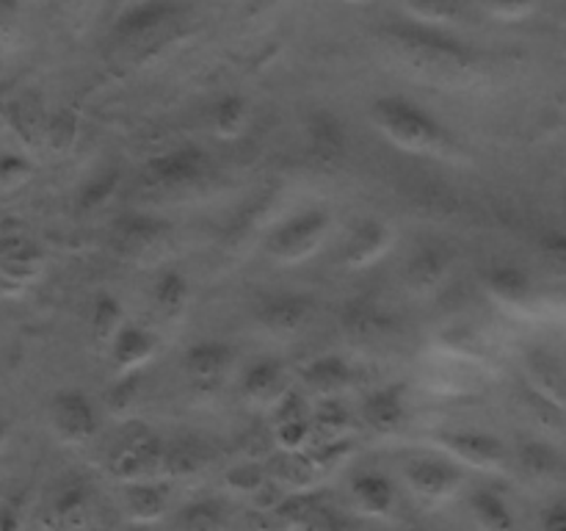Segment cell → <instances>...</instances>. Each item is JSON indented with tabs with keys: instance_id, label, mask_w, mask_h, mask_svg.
<instances>
[{
	"instance_id": "cell-1",
	"label": "cell",
	"mask_w": 566,
	"mask_h": 531,
	"mask_svg": "<svg viewBox=\"0 0 566 531\" xmlns=\"http://www.w3.org/2000/svg\"><path fill=\"white\" fill-rule=\"evenodd\" d=\"M385 37L387 44H392L407 64L418 66L426 75L448 81L451 75H462L473 66V50L448 37L442 28H429L409 20L387 28Z\"/></svg>"
},
{
	"instance_id": "cell-2",
	"label": "cell",
	"mask_w": 566,
	"mask_h": 531,
	"mask_svg": "<svg viewBox=\"0 0 566 531\" xmlns=\"http://www.w3.org/2000/svg\"><path fill=\"white\" fill-rule=\"evenodd\" d=\"M374 122L385 133L387 142L407 149V153L434 155V158H440V155H451L453 149V142L446 127L434 116L426 114L420 105L409 103L403 97L376 100Z\"/></svg>"
},
{
	"instance_id": "cell-3",
	"label": "cell",
	"mask_w": 566,
	"mask_h": 531,
	"mask_svg": "<svg viewBox=\"0 0 566 531\" xmlns=\"http://www.w3.org/2000/svg\"><path fill=\"white\" fill-rule=\"evenodd\" d=\"M164 462L166 446L160 442V437L136 426V429H130L122 437L119 446L111 454V473L116 479L127 481V485H133V481H153V476L164 470Z\"/></svg>"
},
{
	"instance_id": "cell-4",
	"label": "cell",
	"mask_w": 566,
	"mask_h": 531,
	"mask_svg": "<svg viewBox=\"0 0 566 531\" xmlns=\"http://www.w3.org/2000/svg\"><path fill=\"white\" fill-rule=\"evenodd\" d=\"M329 232V216L324 210H304L276 227L269 238V254L280 263H302L304 258L315 254Z\"/></svg>"
},
{
	"instance_id": "cell-5",
	"label": "cell",
	"mask_w": 566,
	"mask_h": 531,
	"mask_svg": "<svg viewBox=\"0 0 566 531\" xmlns=\"http://www.w3.org/2000/svg\"><path fill=\"white\" fill-rule=\"evenodd\" d=\"M180 20L182 11L177 3H171V0H147L136 9L125 11L116 22L114 33L127 48H147L149 42H160Z\"/></svg>"
},
{
	"instance_id": "cell-6",
	"label": "cell",
	"mask_w": 566,
	"mask_h": 531,
	"mask_svg": "<svg viewBox=\"0 0 566 531\" xmlns=\"http://www.w3.org/2000/svg\"><path fill=\"white\" fill-rule=\"evenodd\" d=\"M50 424L64 446H86L99 429L94 404L81 391H61L50 402Z\"/></svg>"
},
{
	"instance_id": "cell-7",
	"label": "cell",
	"mask_w": 566,
	"mask_h": 531,
	"mask_svg": "<svg viewBox=\"0 0 566 531\" xmlns=\"http://www.w3.org/2000/svg\"><path fill=\"white\" fill-rule=\"evenodd\" d=\"M205 171H208V155L197 147H182L149 160L142 183L144 188H153V191H177V188L202 180Z\"/></svg>"
},
{
	"instance_id": "cell-8",
	"label": "cell",
	"mask_w": 566,
	"mask_h": 531,
	"mask_svg": "<svg viewBox=\"0 0 566 531\" xmlns=\"http://www.w3.org/2000/svg\"><path fill=\"white\" fill-rule=\"evenodd\" d=\"M280 531H346V520L321 496H296L271 507Z\"/></svg>"
},
{
	"instance_id": "cell-9",
	"label": "cell",
	"mask_w": 566,
	"mask_h": 531,
	"mask_svg": "<svg viewBox=\"0 0 566 531\" xmlns=\"http://www.w3.org/2000/svg\"><path fill=\"white\" fill-rule=\"evenodd\" d=\"M409 490L426 503H442L462 487L464 473L448 459H415L403 470Z\"/></svg>"
},
{
	"instance_id": "cell-10",
	"label": "cell",
	"mask_w": 566,
	"mask_h": 531,
	"mask_svg": "<svg viewBox=\"0 0 566 531\" xmlns=\"http://www.w3.org/2000/svg\"><path fill=\"white\" fill-rule=\"evenodd\" d=\"M440 446L459 462L479 470H503L506 468V448L497 437L484 431H448L440 435Z\"/></svg>"
},
{
	"instance_id": "cell-11",
	"label": "cell",
	"mask_w": 566,
	"mask_h": 531,
	"mask_svg": "<svg viewBox=\"0 0 566 531\" xmlns=\"http://www.w3.org/2000/svg\"><path fill=\"white\" fill-rule=\"evenodd\" d=\"M94 512L92 487L86 481H70L59 496L53 498L44 512V529L48 531H86Z\"/></svg>"
},
{
	"instance_id": "cell-12",
	"label": "cell",
	"mask_w": 566,
	"mask_h": 531,
	"mask_svg": "<svg viewBox=\"0 0 566 531\" xmlns=\"http://www.w3.org/2000/svg\"><path fill=\"white\" fill-rule=\"evenodd\" d=\"M390 238L392 232L385 221H363V225L354 230V236L348 238L346 249H343V266L354 271L368 269V266H374L376 260L390 249Z\"/></svg>"
},
{
	"instance_id": "cell-13",
	"label": "cell",
	"mask_w": 566,
	"mask_h": 531,
	"mask_svg": "<svg viewBox=\"0 0 566 531\" xmlns=\"http://www.w3.org/2000/svg\"><path fill=\"white\" fill-rule=\"evenodd\" d=\"M274 431L276 442L291 451H302L307 446V440L313 437V418L307 413V404L298 393H285L276 404L274 415Z\"/></svg>"
},
{
	"instance_id": "cell-14",
	"label": "cell",
	"mask_w": 566,
	"mask_h": 531,
	"mask_svg": "<svg viewBox=\"0 0 566 531\" xmlns=\"http://www.w3.org/2000/svg\"><path fill=\"white\" fill-rule=\"evenodd\" d=\"M230 348L224 343L205 341L197 343L186 352V374L188 379L193 382L202 391H210V387L219 385L224 379L227 368H230Z\"/></svg>"
},
{
	"instance_id": "cell-15",
	"label": "cell",
	"mask_w": 566,
	"mask_h": 531,
	"mask_svg": "<svg viewBox=\"0 0 566 531\" xmlns=\"http://www.w3.org/2000/svg\"><path fill=\"white\" fill-rule=\"evenodd\" d=\"M310 310H313V302H310L307 296L285 293V296H274L271 302L263 304L260 321H263L265 330L274 332V335H296V332L307 324Z\"/></svg>"
},
{
	"instance_id": "cell-16",
	"label": "cell",
	"mask_w": 566,
	"mask_h": 531,
	"mask_svg": "<svg viewBox=\"0 0 566 531\" xmlns=\"http://www.w3.org/2000/svg\"><path fill=\"white\" fill-rule=\"evenodd\" d=\"M363 420L379 435H392L407 420V404H403L401 387H381L368 396L363 407Z\"/></svg>"
},
{
	"instance_id": "cell-17",
	"label": "cell",
	"mask_w": 566,
	"mask_h": 531,
	"mask_svg": "<svg viewBox=\"0 0 566 531\" xmlns=\"http://www.w3.org/2000/svg\"><path fill=\"white\" fill-rule=\"evenodd\" d=\"M352 496L359 512L385 518V514H390L392 503H396V487H392V481L385 473L363 470V473L352 479Z\"/></svg>"
},
{
	"instance_id": "cell-18",
	"label": "cell",
	"mask_w": 566,
	"mask_h": 531,
	"mask_svg": "<svg viewBox=\"0 0 566 531\" xmlns=\"http://www.w3.org/2000/svg\"><path fill=\"white\" fill-rule=\"evenodd\" d=\"M448 266H451V258H448L446 247H440V243H429V247L418 249L407 263L409 285L415 291H434L446 280Z\"/></svg>"
},
{
	"instance_id": "cell-19",
	"label": "cell",
	"mask_w": 566,
	"mask_h": 531,
	"mask_svg": "<svg viewBox=\"0 0 566 531\" xmlns=\"http://www.w3.org/2000/svg\"><path fill=\"white\" fill-rule=\"evenodd\" d=\"M155 354V337L153 332L144 330L142 324H125L116 335V341L111 343V357H114L116 368L119 371H133L138 365L147 363Z\"/></svg>"
},
{
	"instance_id": "cell-20",
	"label": "cell",
	"mask_w": 566,
	"mask_h": 531,
	"mask_svg": "<svg viewBox=\"0 0 566 531\" xmlns=\"http://www.w3.org/2000/svg\"><path fill=\"white\" fill-rule=\"evenodd\" d=\"M304 382H307L310 391L324 393V396H335V393L346 391L352 385V365L340 357V354H326V357L313 360V363L304 368Z\"/></svg>"
},
{
	"instance_id": "cell-21",
	"label": "cell",
	"mask_w": 566,
	"mask_h": 531,
	"mask_svg": "<svg viewBox=\"0 0 566 531\" xmlns=\"http://www.w3.org/2000/svg\"><path fill=\"white\" fill-rule=\"evenodd\" d=\"M282 387H285V368H282L280 360L271 357L249 365L241 382V391L249 402H269V398L285 396Z\"/></svg>"
},
{
	"instance_id": "cell-22",
	"label": "cell",
	"mask_w": 566,
	"mask_h": 531,
	"mask_svg": "<svg viewBox=\"0 0 566 531\" xmlns=\"http://www.w3.org/2000/svg\"><path fill=\"white\" fill-rule=\"evenodd\" d=\"M0 271L11 282H28L42 271V252L25 238L0 241Z\"/></svg>"
},
{
	"instance_id": "cell-23",
	"label": "cell",
	"mask_w": 566,
	"mask_h": 531,
	"mask_svg": "<svg viewBox=\"0 0 566 531\" xmlns=\"http://www.w3.org/2000/svg\"><path fill=\"white\" fill-rule=\"evenodd\" d=\"M125 507L136 523H153V520L164 518L166 507H169V492L155 481H133L125 490Z\"/></svg>"
},
{
	"instance_id": "cell-24",
	"label": "cell",
	"mask_w": 566,
	"mask_h": 531,
	"mask_svg": "<svg viewBox=\"0 0 566 531\" xmlns=\"http://www.w3.org/2000/svg\"><path fill=\"white\" fill-rule=\"evenodd\" d=\"M470 509H473V518L479 520L484 531H517L512 509L497 490H490V487L475 490L470 496Z\"/></svg>"
},
{
	"instance_id": "cell-25",
	"label": "cell",
	"mask_w": 566,
	"mask_h": 531,
	"mask_svg": "<svg viewBox=\"0 0 566 531\" xmlns=\"http://www.w3.org/2000/svg\"><path fill=\"white\" fill-rule=\"evenodd\" d=\"M528 371L542 402L553 404V407H566V376L556 360L547 357L545 352H536L531 357Z\"/></svg>"
},
{
	"instance_id": "cell-26",
	"label": "cell",
	"mask_w": 566,
	"mask_h": 531,
	"mask_svg": "<svg viewBox=\"0 0 566 531\" xmlns=\"http://www.w3.org/2000/svg\"><path fill=\"white\" fill-rule=\"evenodd\" d=\"M175 525L177 531H227V509L213 498L186 503L177 512Z\"/></svg>"
},
{
	"instance_id": "cell-27",
	"label": "cell",
	"mask_w": 566,
	"mask_h": 531,
	"mask_svg": "<svg viewBox=\"0 0 566 531\" xmlns=\"http://www.w3.org/2000/svg\"><path fill=\"white\" fill-rule=\"evenodd\" d=\"M310 144H313V155L318 160H337L346 147V136H343L340 122L332 114L321 111L310 119Z\"/></svg>"
},
{
	"instance_id": "cell-28",
	"label": "cell",
	"mask_w": 566,
	"mask_h": 531,
	"mask_svg": "<svg viewBox=\"0 0 566 531\" xmlns=\"http://www.w3.org/2000/svg\"><path fill=\"white\" fill-rule=\"evenodd\" d=\"M486 288L506 304H523L531 296V280L517 266H495L486 271Z\"/></svg>"
},
{
	"instance_id": "cell-29",
	"label": "cell",
	"mask_w": 566,
	"mask_h": 531,
	"mask_svg": "<svg viewBox=\"0 0 566 531\" xmlns=\"http://www.w3.org/2000/svg\"><path fill=\"white\" fill-rule=\"evenodd\" d=\"M153 304L164 319H177L188 304V282L180 271H164L153 288Z\"/></svg>"
},
{
	"instance_id": "cell-30",
	"label": "cell",
	"mask_w": 566,
	"mask_h": 531,
	"mask_svg": "<svg viewBox=\"0 0 566 531\" xmlns=\"http://www.w3.org/2000/svg\"><path fill=\"white\" fill-rule=\"evenodd\" d=\"M348 426H352V418H348L346 407L332 398V402L321 404L318 413L313 415V440L318 446H340Z\"/></svg>"
},
{
	"instance_id": "cell-31",
	"label": "cell",
	"mask_w": 566,
	"mask_h": 531,
	"mask_svg": "<svg viewBox=\"0 0 566 531\" xmlns=\"http://www.w3.org/2000/svg\"><path fill=\"white\" fill-rule=\"evenodd\" d=\"M403 9V14L412 22H420V25L429 28H446L453 25L462 14L457 0H398Z\"/></svg>"
},
{
	"instance_id": "cell-32",
	"label": "cell",
	"mask_w": 566,
	"mask_h": 531,
	"mask_svg": "<svg viewBox=\"0 0 566 531\" xmlns=\"http://www.w3.org/2000/svg\"><path fill=\"white\" fill-rule=\"evenodd\" d=\"M249 116H252V111H249L247 100L238 97V94H227V97L213 108L216 136L227 138V142L241 138L249 127Z\"/></svg>"
},
{
	"instance_id": "cell-33",
	"label": "cell",
	"mask_w": 566,
	"mask_h": 531,
	"mask_svg": "<svg viewBox=\"0 0 566 531\" xmlns=\"http://www.w3.org/2000/svg\"><path fill=\"white\" fill-rule=\"evenodd\" d=\"M208 465V448L199 440H177L175 446L166 448L164 473L171 476H191Z\"/></svg>"
},
{
	"instance_id": "cell-34",
	"label": "cell",
	"mask_w": 566,
	"mask_h": 531,
	"mask_svg": "<svg viewBox=\"0 0 566 531\" xmlns=\"http://www.w3.org/2000/svg\"><path fill=\"white\" fill-rule=\"evenodd\" d=\"M127 321L122 319V304L116 302L114 296H99L97 304H94V315H92V332H94V341L99 346H108V343L116 341L119 330L125 326Z\"/></svg>"
},
{
	"instance_id": "cell-35",
	"label": "cell",
	"mask_w": 566,
	"mask_h": 531,
	"mask_svg": "<svg viewBox=\"0 0 566 531\" xmlns=\"http://www.w3.org/2000/svg\"><path fill=\"white\" fill-rule=\"evenodd\" d=\"M539 258L553 274L566 277V236L562 232H551L539 241Z\"/></svg>"
},
{
	"instance_id": "cell-36",
	"label": "cell",
	"mask_w": 566,
	"mask_h": 531,
	"mask_svg": "<svg viewBox=\"0 0 566 531\" xmlns=\"http://www.w3.org/2000/svg\"><path fill=\"white\" fill-rule=\"evenodd\" d=\"M116 186H119V175H116V171H105V175L94 177V180L83 188L81 205L83 208H97V205H103L105 199L116 191Z\"/></svg>"
},
{
	"instance_id": "cell-37",
	"label": "cell",
	"mask_w": 566,
	"mask_h": 531,
	"mask_svg": "<svg viewBox=\"0 0 566 531\" xmlns=\"http://www.w3.org/2000/svg\"><path fill=\"white\" fill-rule=\"evenodd\" d=\"M523 468L525 473L542 479V476H551L556 470V457L545 446H539V442H531V446L523 448Z\"/></svg>"
},
{
	"instance_id": "cell-38",
	"label": "cell",
	"mask_w": 566,
	"mask_h": 531,
	"mask_svg": "<svg viewBox=\"0 0 566 531\" xmlns=\"http://www.w3.org/2000/svg\"><path fill=\"white\" fill-rule=\"evenodd\" d=\"M486 6V11L501 20H523L531 11L539 6V0H481Z\"/></svg>"
},
{
	"instance_id": "cell-39",
	"label": "cell",
	"mask_w": 566,
	"mask_h": 531,
	"mask_svg": "<svg viewBox=\"0 0 566 531\" xmlns=\"http://www.w3.org/2000/svg\"><path fill=\"white\" fill-rule=\"evenodd\" d=\"M20 31V3L0 0V42H14Z\"/></svg>"
},
{
	"instance_id": "cell-40",
	"label": "cell",
	"mask_w": 566,
	"mask_h": 531,
	"mask_svg": "<svg viewBox=\"0 0 566 531\" xmlns=\"http://www.w3.org/2000/svg\"><path fill=\"white\" fill-rule=\"evenodd\" d=\"M230 485L235 487V490H258V487H263V470L252 468V465H241V468H235L230 473Z\"/></svg>"
},
{
	"instance_id": "cell-41",
	"label": "cell",
	"mask_w": 566,
	"mask_h": 531,
	"mask_svg": "<svg viewBox=\"0 0 566 531\" xmlns=\"http://www.w3.org/2000/svg\"><path fill=\"white\" fill-rule=\"evenodd\" d=\"M542 531H566V501H556L545 509Z\"/></svg>"
},
{
	"instance_id": "cell-42",
	"label": "cell",
	"mask_w": 566,
	"mask_h": 531,
	"mask_svg": "<svg viewBox=\"0 0 566 531\" xmlns=\"http://www.w3.org/2000/svg\"><path fill=\"white\" fill-rule=\"evenodd\" d=\"M28 164L20 158H3L0 160V183H20L25 180Z\"/></svg>"
},
{
	"instance_id": "cell-43",
	"label": "cell",
	"mask_w": 566,
	"mask_h": 531,
	"mask_svg": "<svg viewBox=\"0 0 566 531\" xmlns=\"http://www.w3.org/2000/svg\"><path fill=\"white\" fill-rule=\"evenodd\" d=\"M133 398H136V379H125L116 387L114 396H111V407H114L116 413H125L133 404Z\"/></svg>"
},
{
	"instance_id": "cell-44",
	"label": "cell",
	"mask_w": 566,
	"mask_h": 531,
	"mask_svg": "<svg viewBox=\"0 0 566 531\" xmlns=\"http://www.w3.org/2000/svg\"><path fill=\"white\" fill-rule=\"evenodd\" d=\"M72 131H75V125H72L70 116H59V119L53 122V127H50V142H53V147H64V138L70 142Z\"/></svg>"
},
{
	"instance_id": "cell-45",
	"label": "cell",
	"mask_w": 566,
	"mask_h": 531,
	"mask_svg": "<svg viewBox=\"0 0 566 531\" xmlns=\"http://www.w3.org/2000/svg\"><path fill=\"white\" fill-rule=\"evenodd\" d=\"M0 531H22V512L17 507H6L0 512Z\"/></svg>"
},
{
	"instance_id": "cell-46",
	"label": "cell",
	"mask_w": 566,
	"mask_h": 531,
	"mask_svg": "<svg viewBox=\"0 0 566 531\" xmlns=\"http://www.w3.org/2000/svg\"><path fill=\"white\" fill-rule=\"evenodd\" d=\"M6 437H9V426L0 424V451H3V446H6Z\"/></svg>"
},
{
	"instance_id": "cell-47",
	"label": "cell",
	"mask_w": 566,
	"mask_h": 531,
	"mask_svg": "<svg viewBox=\"0 0 566 531\" xmlns=\"http://www.w3.org/2000/svg\"><path fill=\"white\" fill-rule=\"evenodd\" d=\"M348 3H365V0H348Z\"/></svg>"
}]
</instances>
